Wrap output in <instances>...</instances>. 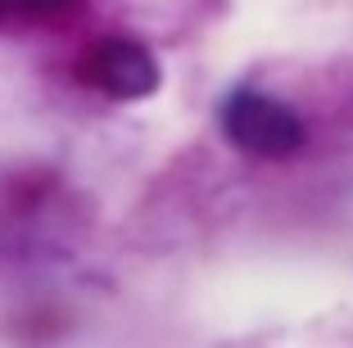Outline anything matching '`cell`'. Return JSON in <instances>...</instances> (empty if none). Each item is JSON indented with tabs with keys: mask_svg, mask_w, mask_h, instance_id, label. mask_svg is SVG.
Returning <instances> with one entry per match:
<instances>
[{
	"mask_svg": "<svg viewBox=\"0 0 353 348\" xmlns=\"http://www.w3.org/2000/svg\"><path fill=\"white\" fill-rule=\"evenodd\" d=\"M222 132L236 150L254 154V158H285L303 145V123L290 104L272 100L263 91L250 86H236V91L222 100Z\"/></svg>",
	"mask_w": 353,
	"mask_h": 348,
	"instance_id": "cell-1",
	"label": "cell"
},
{
	"mask_svg": "<svg viewBox=\"0 0 353 348\" xmlns=\"http://www.w3.org/2000/svg\"><path fill=\"white\" fill-rule=\"evenodd\" d=\"M77 82L109 100H145L159 91V59L132 37H104L77 54Z\"/></svg>",
	"mask_w": 353,
	"mask_h": 348,
	"instance_id": "cell-2",
	"label": "cell"
},
{
	"mask_svg": "<svg viewBox=\"0 0 353 348\" xmlns=\"http://www.w3.org/2000/svg\"><path fill=\"white\" fill-rule=\"evenodd\" d=\"M5 14H28V19H59V14L77 10L82 0H0Z\"/></svg>",
	"mask_w": 353,
	"mask_h": 348,
	"instance_id": "cell-3",
	"label": "cell"
},
{
	"mask_svg": "<svg viewBox=\"0 0 353 348\" xmlns=\"http://www.w3.org/2000/svg\"><path fill=\"white\" fill-rule=\"evenodd\" d=\"M0 14H5V5H0Z\"/></svg>",
	"mask_w": 353,
	"mask_h": 348,
	"instance_id": "cell-4",
	"label": "cell"
}]
</instances>
